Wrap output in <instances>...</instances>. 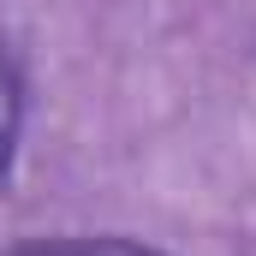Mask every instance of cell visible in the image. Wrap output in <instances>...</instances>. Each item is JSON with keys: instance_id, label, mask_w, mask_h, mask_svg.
Returning a JSON list of instances; mask_svg holds the SVG:
<instances>
[{"instance_id": "cell-1", "label": "cell", "mask_w": 256, "mask_h": 256, "mask_svg": "<svg viewBox=\"0 0 256 256\" xmlns=\"http://www.w3.org/2000/svg\"><path fill=\"white\" fill-rule=\"evenodd\" d=\"M18 131H24V72H18V54L0 30V185H6L12 155H18Z\"/></svg>"}, {"instance_id": "cell-2", "label": "cell", "mask_w": 256, "mask_h": 256, "mask_svg": "<svg viewBox=\"0 0 256 256\" xmlns=\"http://www.w3.org/2000/svg\"><path fill=\"white\" fill-rule=\"evenodd\" d=\"M6 256H155L131 238H42V244H18Z\"/></svg>"}]
</instances>
